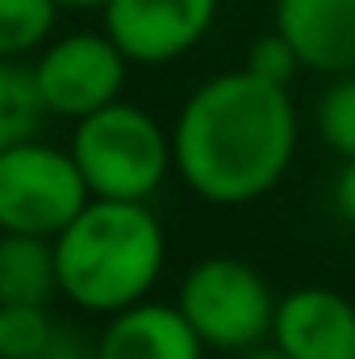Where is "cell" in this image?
<instances>
[{"instance_id":"1","label":"cell","mask_w":355,"mask_h":359,"mask_svg":"<svg viewBox=\"0 0 355 359\" xmlns=\"http://www.w3.org/2000/svg\"><path fill=\"white\" fill-rule=\"evenodd\" d=\"M297 134L301 126L288 88L239 67L205 80L180 104L172 159L201 201L251 205L293 168Z\"/></svg>"},{"instance_id":"2","label":"cell","mask_w":355,"mask_h":359,"mask_svg":"<svg viewBox=\"0 0 355 359\" xmlns=\"http://www.w3.org/2000/svg\"><path fill=\"white\" fill-rule=\"evenodd\" d=\"M163 264L168 234L147 201L92 196L55 234L59 297L84 313L109 318L134 301H147Z\"/></svg>"},{"instance_id":"3","label":"cell","mask_w":355,"mask_h":359,"mask_svg":"<svg viewBox=\"0 0 355 359\" xmlns=\"http://www.w3.org/2000/svg\"><path fill=\"white\" fill-rule=\"evenodd\" d=\"M67 151L80 163L88 192L109 201H151L176 168L172 134L142 104L121 96L76 121Z\"/></svg>"},{"instance_id":"4","label":"cell","mask_w":355,"mask_h":359,"mask_svg":"<svg viewBox=\"0 0 355 359\" xmlns=\"http://www.w3.org/2000/svg\"><path fill=\"white\" fill-rule=\"evenodd\" d=\"M176 305L205 347L243 355L272 339L276 318V292L264 271L234 255H209L184 271Z\"/></svg>"},{"instance_id":"5","label":"cell","mask_w":355,"mask_h":359,"mask_svg":"<svg viewBox=\"0 0 355 359\" xmlns=\"http://www.w3.org/2000/svg\"><path fill=\"white\" fill-rule=\"evenodd\" d=\"M92 201L72 151L38 138L0 151V230L55 238Z\"/></svg>"},{"instance_id":"6","label":"cell","mask_w":355,"mask_h":359,"mask_svg":"<svg viewBox=\"0 0 355 359\" xmlns=\"http://www.w3.org/2000/svg\"><path fill=\"white\" fill-rule=\"evenodd\" d=\"M130 59L117 50V42L100 29H80L46 42L34 59V80L42 92L46 113L80 121L96 109L113 104L126 88Z\"/></svg>"},{"instance_id":"7","label":"cell","mask_w":355,"mask_h":359,"mask_svg":"<svg viewBox=\"0 0 355 359\" xmlns=\"http://www.w3.org/2000/svg\"><path fill=\"white\" fill-rule=\"evenodd\" d=\"M217 21V0H109L100 29L130 63L163 67L184 59Z\"/></svg>"},{"instance_id":"8","label":"cell","mask_w":355,"mask_h":359,"mask_svg":"<svg viewBox=\"0 0 355 359\" xmlns=\"http://www.w3.org/2000/svg\"><path fill=\"white\" fill-rule=\"evenodd\" d=\"M272 347L288 359H355V301L309 284L276 301Z\"/></svg>"},{"instance_id":"9","label":"cell","mask_w":355,"mask_h":359,"mask_svg":"<svg viewBox=\"0 0 355 359\" xmlns=\"http://www.w3.org/2000/svg\"><path fill=\"white\" fill-rule=\"evenodd\" d=\"M205 351L184 309L151 297L109 313L96 339V359H205Z\"/></svg>"},{"instance_id":"10","label":"cell","mask_w":355,"mask_h":359,"mask_svg":"<svg viewBox=\"0 0 355 359\" xmlns=\"http://www.w3.org/2000/svg\"><path fill=\"white\" fill-rule=\"evenodd\" d=\"M276 29L305 72H355V0H276Z\"/></svg>"},{"instance_id":"11","label":"cell","mask_w":355,"mask_h":359,"mask_svg":"<svg viewBox=\"0 0 355 359\" xmlns=\"http://www.w3.org/2000/svg\"><path fill=\"white\" fill-rule=\"evenodd\" d=\"M59 297L55 238L0 234V305H51Z\"/></svg>"},{"instance_id":"12","label":"cell","mask_w":355,"mask_h":359,"mask_svg":"<svg viewBox=\"0 0 355 359\" xmlns=\"http://www.w3.org/2000/svg\"><path fill=\"white\" fill-rule=\"evenodd\" d=\"M42 117H46V104L34 80V63L0 59V151L38 138Z\"/></svg>"},{"instance_id":"13","label":"cell","mask_w":355,"mask_h":359,"mask_svg":"<svg viewBox=\"0 0 355 359\" xmlns=\"http://www.w3.org/2000/svg\"><path fill=\"white\" fill-rule=\"evenodd\" d=\"M59 13V0H0V59L38 55L55 34Z\"/></svg>"},{"instance_id":"14","label":"cell","mask_w":355,"mask_h":359,"mask_svg":"<svg viewBox=\"0 0 355 359\" xmlns=\"http://www.w3.org/2000/svg\"><path fill=\"white\" fill-rule=\"evenodd\" d=\"M51 334V305H0V359H38Z\"/></svg>"},{"instance_id":"15","label":"cell","mask_w":355,"mask_h":359,"mask_svg":"<svg viewBox=\"0 0 355 359\" xmlns=\"http://www.w3.org/2000/svg\"><path fill=\"white\" fill-rule=\"evenodd\" d=\"M318 134L339 155L355 159V72L335 76V84L318 100Z\"/></svg>"},{"instance_id":"16","label":"cell","mask_w":355,"mask_h":359,"mask_svg":"<svg viewBox=\"0 0 355 359\" xmlns=\"http://www.w3.org/2000/svg\"><path fill=\"white\" fill-rule=\"evenodd\" d=\"M247 72L260 76V80H267V84L288 88V84L297 80V72H305V63H301L297 50L284 42V34L272 29V34H264V38L251 42V50H247Z\"/></svg>"},{"instance_id":"17","label":"cell","mask_w":355,"mask_h":359,"mask_svg":"<svg viewBox=\"0 0 355 359\" xmlns=\"http://www.w3.org/2000/svg\"><path fill=\"white\" fill-rule=\"evenodd\" d=\"M38 359H96V343H84L76 330L67 326H55L51 343L38 351Z\"/></svg>"},{"instance_id":"18","label":"cell","mask_w":355,"mask_h":359,"mask_svg":"<svg viewBox=\"0 0 355 359\" xmlns=\"http://www.w3.org/2000/svg\"><path fill=\"white\" fill-rule=\"evenodd\" d=\"M335 213L355 226V159H343V168L335 176Z\"/></svg>"},{"instance_id":"19","label":"cell","mask_w":355,"mask_h":359,"mask_svg":"<svg viewBox=\"0 0 355 359\" xmlns=\"http://www.w3.org/2000/svg\"><path fill=\"white\" fill-rule=\"evenodd\" d=\"M105 4H109V0H59V8H72V13H92V8L100 13Z\"/></svg>"},{"instance_id":"20","label":"cell","mask_w":355,"mask_h":359,"mask_svg":"<svg viewBox=\"0 0 355 359\" xmlns=\"http://www.w3.org/2000/svg\"><path fill=\"white\" fill-rule=\"evenodd\" d=\"M239 359H288V355L276 351V347H251V351H243Z\"/></svg>"},{"instance_id":"21","label":"cell","mask_w":355,"mask_h":359,"mask_svg":"<svg viewBox=\"0 0 355 359\" xmlns=\"http://www.w3.org/2000/svg\"><path fill=\"white\" fill-rule=\"evenodd\" d=\"M0 234H4V230H0Z\"/></svg>"}]
</instances>
